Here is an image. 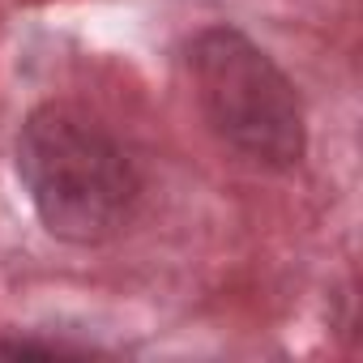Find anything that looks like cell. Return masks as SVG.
Returning <instances> with one entry per match:
<instances>
[{
  "label": "cell",
  "instance_id": "obj_1",
  "mask_svg": "<svg viewBox=\"0 0 363 363\" xmlns=\"http://www.w3.org/2000/svg\"><path fill=\"white\" fill-rule=\"evenodd\" d=\"M18 175L39 223L69 244L111 240L137 206V171L120 141L69 103H43L22 120Z\"/></svg>",
  "mask_w": 363,
  "mask_h": 363
},
{
  "label": "cell",
  "instance_id": "obj_2",
  "mask_svg": "<svg viewBox=\"0 0 363 363\" xmlns=\"http://www.w3.org/2000/svg\"><path fill=\"white\" fill-rule=\"evenodd\" d=\"M197 103L214 133L261 167H299L308 150L303 107L291 77L240 30L210 26L189 48Z\"/></svg>",
  "mask_w": 363,
  "mask_h": 363
}]
</instances>
